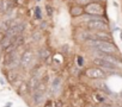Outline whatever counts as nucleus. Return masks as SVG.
<instances>
[{
    "label": "nucleus",
    "instance_id": "nucleus-15",
    "mask_svg": "<svg viewBox=\"0 0 122 107\" xmlns=\"http://www.w3.org/2000/svg\"><path fill=\"white\" fill-rule=\"evenodd\" d=\"M12 42H13V45L17 49H20V48L25 46V44H26V37H25V35H19V36L13 37L12 38Z\"/></svg>",
    "mask_w": 122,
    "mask_h": 107
},
{
    "label": "nucleus",
    "instance_id": "nucleus-18",
    "mask_svg": "<svg viewBox=\"0 0 122 107\" xmlns=\"http://www.w3.org/2000/svg\"><path fill=\"white\" fill-rule=\"evenodd\" d=\"M34 19L40 20V22L43 19V13H42V9L40 5H36L34 7Z\"/></svg>",
    "mask_w": 122,
    "mask_h": 107
},
{
    "label": "nucleus",
    "instance_id": "nucleus-26",
    "mask_svg": "<svg viewBox=\"0 0 122 107\" xmlns=\"http://www.w3.org/2000/svg\"><path fill=\"white\" fill-rule=\"evenodd\" d=\"M95 1H102V3H107V0H95Z\"/></svg>",
    "mask_w": 122,
    "mask_h": 107
},
{
    "label": "nucleus",
    "instance_id": "nucleus-17",
    "mask_svg": "<svg viewBox=\"0 0 122 107\" xmlns=\"http://www.w3.org/2000/svg\"><path fill=\"white\" fill-rule=\"evenodd\" d=\"M44 11H46V16H47L48 18H53V16H54V13H55V9H54V6H53L51 4L46 3V4H44Z\"/></svg>",
    "mask_w": 122,
    "mask_h": 107
},
{
    "label": "nucleus",
    "instance_id": "nucleus-2",
    "mask_svg": "<svg viewBox=\"0 0 122 107\" xmlns=\"http://www.w3.org/2000/svg\"><path fill=\"white\" fill-rule=\"evenodd\" d=\"M84 11H85V14H89V16L108 18L107 17V5H105V3H102V1L91 0L89 4H86L84 6Z\"/></svg>",
    "mask_w": 122,
    "mask_h": 107
},
{
    "label": "nucleus",
    "instance_id": "nucleus-5",
    "mask_svg": "<svg viewBox=\"0 0 122 107\" xmlns=\"http://www.w3.org/2000/svg\"><path fill=\"white\" fill-rule=\"evenodd\" d=\"M3 76L5 77L6 82L13 87H17L20 81H23L24 79L22 77V74H20V69H5L3 68Z\"/></svg>",
    "mask_w": 122,
    "mask_h": 107
},
{
    "label": "nucleus",
    "instance_id": "nucleus-24",
    "mask_svg": "<svg viewBox=\"0 0 122 107\" xmlns=\"http://www.w3.org/2000/svg\"><path fill=\"white\" fill-rule=\"evenodd\" d=\"M5 37H6V33L5 32H1L0 31V43H1L4 39H5Z\"/></svg>",
    "mask_w": 122,
    "mask_h": 107
},
{
    "label": "nucleus",
    "instance_id": "nucleus-4",
    "mask_svg": "<svg viewBox=\"0 0 122 107\" xmlns=\"http://www.w3.org/2000/svg\"><path fill=\"white\" fill-rule=\"evenodd\" d=\"M92 64L96 66V67H99L102 69H104L105 71H108L109 74H112V73H118L121 70V66L116 64V63H112L105 58H102V57H97V56H93L92 60H91ZM120 74V73H118Z\"/></svg>",
    "mask_w": 122,
    "mask_h": 107
},
{
    "label": "nucleus",
    "instance_id": "nucleus-19",
    "mask_svg": "<svg viewBox=\"0 0 122 107\" xmlns=\"http://www.w3.org/2000/svg\"><path fill=\"white\" fill-rule=\"evenodd\" d=\"M76 64H77L79 68H84V66H85V58H84V56H81V55H76Z\"/></svg>",
    "mask_w": 122,
    "mask_h": 107
},
{
    "label": "nucleus",
    "instance_id": "nucleus-14",
    "mask_svg": "<svg viewBox=\"0 0 122 107\" xmlns=\"http://www.w3.org/2000/svg\"><path fill=\"white\" fill-rule=\"evenodd\" d=\"M15 9H16V3H13L12 0H3L1 6H0L1 12L6 16H9Z\"/></svg>",
    "mask_w": 122,
    "mask_h": 107
},
{
    "label": "nucleus",
    "instance_id": "nucleus-3",
    "mask_svg": "<svg viewBox=\"0 0 122 107\" xmlns=\"http://www.w3.org/2000/svg\"><path fill=\"white\" fill-rule=\"evenodd\" d=\"M83 75L89 79V80H104L109 76V73L105 71L104 69L99 68V67H96V66H89V67H85L83 70H81Z\"/></svg>",
    "mask_w": 122,
    "mask_h": 107
},
{
    "label": "nucleus",
    "instance_id": "nucleus-13",
    "mask_svg": "<svg viewBox=\"0 0 122 107\" xmlns=\"http://www.w3.org/2000/svg\"><path fill=\"white\" fill-rule=\"evenodd\" d=\"M96 40L99 42H114L112 33L110 31H92Z\"/></svg>",
    "mask_w": 122,
    "mask_h": 107
},
{
    "label": "nucleus",
    "instance_id": "nucleus-29",
    "mask_svg": "<svg viewBox=\"0 0 122 107\" xmlns=\"http://www.w3.org/2000/svg\"><path fill=\"white\" fill-rule=\"evenodd\" d=\"M35 1H36V3H41V0H35Z\"/></svg>",
    "mask_w": 122,
    "mask_h": 107
},
{
    "label": "nucleus",
    "instance_id": "nucleus-1",
    "mask_svg": "<svg viewBox=\"0 0 122 107\" xmlns=\"http://www.w3.org/2000/svg\"><path fill=\"white\" fill-rule=\"evenodd\" d=\"M37 62L38 61L36 58V51L30 46L25 48L20 54V70L29 71Z\"/></svg>",
    "mask_w": 122,
    "mask_h": 107
},
{
    "label": "nucleus",
    "instance_id": "nucleus-28",
    "mask_svg": "<svg viewBox=\"0 0 122 107\" xmlns=\"http://www.w3.org/2000/svg\"><path fill=\"white\" fill-rule=\"evenodd\" d=\"M66 107H74V106H73V105H72V103H71V105H67V106H66Z\"/></svg>",
    "mask_w": 122,
    "mask_h": 107
},
{
    "label": "nucleus",
    "instance_id": "nucleus-6",
    "mask_svg": "<svg viewBox=\"0 0 122 107\" xmlns=\"http://www.w3.org/2000/svg\"><path fill=\"white\" fill-rule=\"evenodd\" d=\"M62 86H64V79L61 75H55L54 77L50 79L49 83V92L48 95L50 96H56L62 92Z\"/></svg>",
    "mask_w": 122,
    "mask_h": 107
},
{
    "label": "nucleus",
    "instance_id": "nucleus-10",
    "mask_svg": "<svg viewBox=\"0 0 122 107\" xmlns=\"http://www.w3.org/2000/svg\"><path fill=\"white\" fill-rule=\"evenodd\" d=\"M91 96L93 98V101L96 102V105L105 103V102H109V101H110L109 96H108L104 92H102L101 89H93V90L91 92Z\"/></svg>",
    "mask_w": 122,
    "mask_h": 107
},
{
    "label": "nucleus",
    "instance_id": "nucleus-25",
    "mask_svg": "<svg viewBox=\"0 0 122 107\" xmlns=\"http://www.w3.org/2000/svg\"><path fill=\"white\" fill-rule=\"evenodd\" d=\"M12 106H13V102H12V101H7L3 107H12Z\"/></svg>",
    "mask_w": 122,
    "mask_h": 107
},
{
    "label": "nucleus",
    "instance_id": "nucleus-7",
    "mask_svg": "<svg viewBox=\"0 0 122 107\" xmlns=\"http://www.w3.org/2000/svg\"><path fill=\"white\" fill-rule=\"evenodd\" d=\"M28 27V23L25 20H18L13 26H11L7 32H6V36L10 37V38H13L16 36H19V35H24L25 30Z\"/></svg>",
    "mask_w": 122,
    "mask_h": 107
},
{
    "label": "nucleus",
    "instance_id": "nucleus-23",
    "mask_svg": "<svg viewBox=\"0 0 122 107\" xmlns=\"http://www.w3.org/2000/svg\"><path fill=\"white\" fill-rule=\"evenodd\" d=\"M0 85H1V86H6L7 85V82H6L4 76H0Z\"/></svg>",
    "mask_w": 122,
    "mask_h": 107
},
{
    "label": "nucleus",
    "instance_id": "nucleus-32",
    "mask_svg": "<svg viewBox=\"0 0 122 107\" xmlns=\"http://www.w3.org/2000/svg\"><path fill=\"white\" fill-rule=\"evenodd\" d=\"M0 12H1V10H0Z\"/></svg>",
    "mask_w": 122,
    "mask_h": 107
},
{
    "label": "nucleus",
    "instance_id": "nucleus-9",
    "mask_svg": "<svg viewBox=\"0 0 122 107\" xmlns=\"http://www.w3.org/2000/svg\"><path fill=\"white\" fill-rule=\"evenodd\" d=\"M68 13L72 18H81L84 14H85V11H84V6L81 5H78L76 3H72L70 4L68 6Z\"/></svg>",
    "mask_w": 122,
    "mask_h": 107
},
{
    "label": "nucleus",
    "instance_id": "nucleus-16",
    "mask_svg": "<svg viewBox=\"0 0 122 107\" xmlns=\"http://www.w3.org/2000/svg\"><path fill=\"white\" fill-rule=\"evenodd\" d=\"M26 81H28V85H29L30 93H32V92L37 88V86L40 85V82H41V80L37 79V77H35V76H29V79H28Z\"/></svg>",
    "mask_w": 122,
    "mask_h": 107
},
{
    "label": "nucleus",
    "instance_id": "nucleus-20",
    "mask_svg": "<svg viewBox=\"0 0 122 107\" xmlns=\"http://www.w3.org/2000/svg\"><path fill=\"white\" fill-rule=\"evenodd\" d=\"M54 100V106L55 107H66V102L64 101V99H61V98H55L53 99Z\"/></svg>",
    "mask_w": 122,
    "mask_h": 107
},
{
    "label": "nucleus",
    "instance_id": "nucleus-31",
    "mask_svg": "<svg viewBox=\"0 0 122 107\" xmlns=\"http://www.w3.org/2000/svg\"><path fill=\"white\" fill-rule=\"evenodd\" d=\"M40 107H43V106H40Z\"/></svg>",
    "mask_w": 122,
    "mask_h": 107
},
{
    "label": "nucleus",
    "instance_id": "nucleus-11",
    "mask_svg": "<svg viewBox=\"0 0 122 107\" xmlns=\"http://www.w3.org/2000/svg\"><path fill=\"white\" fill-rule=\"evenodd\" d=\"M51 51H50V49L48 48V46H46V45H42V46H40L37 50H36V58H37V61L40 62V63H42L43 64V62L51 55Z\"/></svg>",
    "mask_w": 122,
    "mask_h": 107
},
{
    "label": "nucleus",
    "instance_id": "nucleus-27",
    "mask_svg": "<svg viewBox=\"0 0 122 107\" xmlns=\"http://www.w3.org/2000/svg\"><path fill=\"white\" fill-rule=\"evenodd\" d=\"M120 38H121V40H122V30H121V32H120Z\"/></svg>",
    "mask_w": 122,
    "mask_h": 107
},
{
    "label": "nucleus",
    "instance_id": "nucleus-8",
    "mask_svg": "<svg viewBox=\"0 0 122 107\" xmlns=\"http://www.w3.org/2000/svg\"><path fill=\"white\" fill-rule=\"evenodd\" d=\"M16 94L20 98H23L25 101L29 99L30 96V89H29V85H28V81L26 80H23L20 81V83L16 87Z\"/></svg>",
    "mask_w": 122,
    "mask_h": 107
},
{
    "label": "nucleus",
    "instance_id": "nucleus-30",
    "mask_svg": "<svg viewBox=\"0 0 122 107\" xmlns=\"http://www.w3.org/2000/svg\"><path fill=\"white\" fill-rule=\"evenodd\" d=\"M1 3H3V0H0V6H1Z\"/></svg>",
    "mask_w": 122,
    "mask_h": 107
},
{
    "label": "nucleus",
    "instance_id": "nucleus-21",
    "mask_svg": "<svg viewBox=\"0 0 122 107\" xmlns=\"http://www.w3.org/2000/svg\"><path fill=\"white\" fill-rule=\"evenodd\" d=\"M31 37H32L34 42H38V40L42 38V31H41V30H37V31L31 32Z\"/></svg>",
    "mask_w": 122,
    "mask_h": 107
},
{
    "label": "nucleus",
    "instance_id": "nucleus-12",
    "mask_svg": "<svg viewBox=\"0 0 122 107\" xmlns=\"http://www.w3.org/2000/svg\"><path fill=\"white\" fill-rule=\"evenodd\" d=\"M65 62H66V55L65 54H62L61 51L53 52V66H55L57 68H62L65 66Z\"/></svg>",
    "mask_w": 122,
    "mask_h": 107
},
{
    "label": "nucleus",
    "instance_id": "nucleus-22",
    "mask_svg": "<svg viewBox=\"0 0 122 107\" xmlns=\"http://www.w3.org/2000/svg\"><path fill=\"white\" fill-rule=\"evenodd\" d=\"M97 107H114V103H111V101H109L105 103H99V105H97Z\"/></svg>",
    "mask_w": 122,
    "mask_h": 107
}]
</instances>
